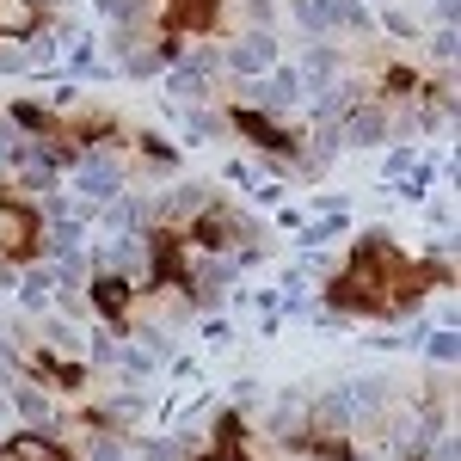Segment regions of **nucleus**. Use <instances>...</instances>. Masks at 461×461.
Masks as SVG:
<instances>
[{"mask_svg": "<svg viewBox=\"0 0 461 461\" xmlns=\"http://www.w3.org/2000/svg\"><path fill=\"white\" fill-rule=\"evenodd\" d=\"M302 99H308V93H314V86H326V80H332V74H339V50H332V43H320L314 37V50H308V56H302Z\"/></svg>", "mask_w": 461, "mask_h": 461, "instance_id": "obj_8", "label": "nucleus"}, {"mask_svg": "<svg viewBox=\"0 0 461 461\" xmlns=\"http://www.w3.org/2000/svg\"><path fill=\"white\" fill-rule=\"evenodd\" d=\"M388 136H393V123H388L382 105H351L345 117H339V142L345 148H382Z\"/></svg>", "mask_w": 461, "mask_h": 461, "instance_id": "obj_5", "label": "nucleus"}, {"mask_svg": "<svg viewBox=\"0 0 461 461\" xmlns=\"http://www.w3.org/2000/svg\"><path fill=\"white\" fill-rule=\"evenodd\" d=\"M234 271H240L234 258H203V265H197V295H203V302H221V289L234 284Z\"/></svg>", "mask_w": 461, "mask_h": 461, "instance_id": "obj_9", "label": "nucleus"}, {"mask_svg": "<svg viewBox=\"0 0 461 461\" xmlns=\"http://www.w3.org/2000/svg\"><path fill=\"white\" fill-rule=\"evenodd\" d=\"M388 173H393V178L412 173V148H393V154H388Z\"/></svg>", "mask_w": 461, "mask_h": 461, "instance_id": "obj_26", "label": "nucleus"}, {"mask_svg": "<svg viewBox=\"0 0 461 461\" xmlns=\"http://www.w3.org/2000/svg\"><path fill=\"white\" fill-rule=\"evenodd\" d=\"M19 154H25V136H19V130L0 117V160H19Z\"/></svg>", "mask_w": 461, "mask_h": 461, "instance_id": "obj_23", "label": "nucleus"}, {"mask_svg": "<svg viewBox=\"0 0 461 461\" xmlns=\"http://www.w3.org/2000/svg\"><path fill=\"white\" fill-rule=\"evenodd\" d=\"M37 6L32 0H0V37H32Z\"/></svg>", "mask_w": 461, "mask_h": 461, "instance_id": "obj_15", "label": "nucleus"}, {"mask_svg": "<svg viewBox=\"0 0 461 461\" xmlns=\"http://www.w3.org/2000/svg\"><path fill=\"white\" fill-rule=\"evenodd\" d=\"M382 393H388V382H375V375H357V382H345L351 412H382Z\"/></svg>", "mask_w": 461, "mask_h": 461, "instance_id": "obj_17", "label": "nucleus"}, {"mask_svg": "<svg viewBox=\"0 0 461 461\" xmlns=\"http://www.w3.org/2000/svg\"><path fill=\"white\" fill-rule=\"evenodd\" d=\"M308 111H314V123H339V117L351 111V93H345V86H314V93H308Z\"/></svg>", "mask_w": 461, "mask_h": 461, "instance_id": "obj_11", "label": "nucleus"}, {"mask_svg": "<svg viewBox=\"0 0 461 461\" xmlns=\"http://www.w3.org/2000/svg\"><path fill=\"white\" fill-rule=\"evenodd\" d=\"M203 203H210V191H203V185H178V191H167V203H160V210H167V215H197Z\"/></svg>", "mask_w": 461, "mask_h": 461, "instance_id": "obj_19", "label": "nucleus"}, {"mask_svg": "<svg viewBox=\"0 0 461 461\" xmlns=\"http://www.w3.org/2000/svg\"><path fill=\"white\" fill-rule=\"evenodd\" d=\"M99 265H105L111 277H148V247L136 234H117V240L99 252Z\"/></svg>", "mask_w": 461, "mask_h": 461, "instance_id": "obj_6", "label": "nucleus"}, {"mask_svg": "<svg viewBox=\"0 0 461 461\" xmlns=\"http://www.w3.org/2000/svg\"><path fill=\"white\" fill-rule=\"evenodd\" d=\"M314 419H320V425H351V400H345V388L326 393V400L314 406Z\"/></svg>", "mask_w": 461, "mask_h": 461, "instance_id": "obj_20", "label": "nucleus"}, {"mask_svg": "<svg viewBox=\"0 0 461 461\" xmlns=\"http://www.w3.org/2000/svg\"><path fill=\"white\" fill-rule=\"evenodd\" d=\"M456 13H461L456 0H430V19H437V25H456Z\"/></svg>", "mask_w": 461, "mask_h": 461, "instance_id": "obj_24", "label": "nucleus"}, {"mask_svg": "<svg viewBox=\"0 0 461 461\" xmlns=\"http://www.w3.org/2000/svg\"><path fill=\"white\" fill-rule=\"evenodd\" d=\"M247 99L258 111H289L302 105V74L289 68V62H277V68H265L258 80H247Z\"/></svg>", "mask_w": 461, "mask_h": 461, "instance_id": "obj_3", "label": "nucleus"}, {"mask_svg": "<svg viewBox=\"0 0 461 461\" xmlns=\"http://www.w3.org/2000/svg\"><path fill=\"white\" fill-rule=\"evenodd\" d=\"M50 289H56V271H50V265H37V271L19 277V302H25L32 314H43V308H50Z\"/></svg>", "mask_w": 461, "mask_h": 461, "instance_id": "obj_12", "label": "nucleus"}, {"mask_svg": "<svg viewBox=\"0 0 461 461\" xmlns=\"http://www.w3.org/2000/svg\"><path fill=\"white\" fill-rule=\"evenodd\" d=\"M19 68H32L25 56H13V50H0V74H19Z\"/></svg>", "mask_w": 461, "mask_h": 461, "instance_id": "obj_27", "label": "nucleus"}, {"mask_svg": "<svg viewBox=\"0 0 461 461\" xmlns=\"http://www.w3.org/2000/svg\"><path fill=\"white\" fill-rule=\"evenodd\" d=\"M167 99H173V111L203 105V99H210V74H197L191 62H173V74H167Z\"/></svg>", "mask_w": 461, "mask_h": 461, "instance_id": "obj_7", "label": "nucleus"}, {"mask_svg": "<svg viewBox=\"0 0 461 461\" xmlns=\"http://www.w3.org/2000/svg\"><path fill=\"white\" fill-rule=\"evenodd\" d=\"M0 289H13V265L6 258H0Z\"/></svg>", "mask_w": 461, "mask_h": 461, "instance_id": "obj_28", "label": "nucleus"}, {"mask_svg": "<svg viewBox=\"0 0 461 461\" xmlns=\"http://www.w3.org/2000/svg\"><path fill=\"white\" fill-rule=\"evenodd\" d=\"M93 461H130V456H123V443H111V437H105V443H93Z\"/></svg>", "mask_w": 461, "mask_h": 461, "instance_id": "obj_25", "label": "nucleus"}, {"mask_svg": "<svg viewBox=\"0 0 461 461\" xmlns=\"http://www.w3.org/2000/svg\"><path fill=\"white\" fill-rule=\"evenodd\" d=\"M382 25H388L393 37H406V43H412V37L425 32V25H419V19H412V13H400V6H388V13H382Z\"/></svg>", "mask_w": 461, "mask_h": 461, "instance_id": "obj_21", "label": "nucleus"}, {"mask_svg": "<svg viewBox=\"0 0 461 461\" xmlns=\"http://www.w3.org/2000/svg\"><path fill=\"white\" fill-rule=\"evenodd\" d=\"M13 412H19L25 425H50L56 406H50V393H43V388H13Z\"/></svg>", "mask_w": 461, "mask_h": 461, "instance_id": "obj_16", "label": "nucleus"}, {"mask_svg": "<svg viewBox=\"0 0 461 461\" xmlns=\"http://www.w3.org/2000/svg\"><path fill=\"white\" fill-rule=\"evenodd\" d=\"M247 6H252V0H247Z\"/></svg>", "mask_w": 461, "mask_h": 461, "instance_id": "obj_29", "label": "nucleus"}, {"mask_svg": "<svg viewBox=\"0 0 461 461\" xmlns=\"http://www.w3.org/2000/svg\"><path fill=\"white\" fill-rule=\"evenodd\" d=\"M74 191H80L86 203H111V197L123 191V167L111 160L105 148H80V160H74Z\"/></svg>", "mask_w": 461, "mask_h": 461, "instance_id": "obj_1", "label": "nucleus"}, {"mask_svg": "<svg viewBox=\"0 0 461 461\" xmlns=\"http://www.w3.org/2000/svg\"><path fill=\"white\" fill-rule=\"evenodd\" d=\"M142 215H148V203H136V197H123V191H117V197H111V210H105V228H111V234H136V228H142Z\"/></svg>", "mask_w": 461, "mask_h": 461, "instance_id": "obj_13", "label": "nucleus"}, {"mask_svg": "<svg viewBox=\"0 0 461 461\" xmlns=\"http://www.w3.org/2000/svg\"><path fill=\"white\" fill-rule=\"evenodd\" d=\"M221 62L240 74V80H258L265 68H277V62H284V56H277V32H258V25H252L247 37H234V43L221 50Z\"/></svg>", "mask_w": 461, "mask_h": 461, "instance_id": "obj_2", "label": "nucleus"}, {"mask_svg": "<svg viewBox=\"0 0 461 461\" xmlns=\"http://www.w3.org/2000/svg\"><path fill=\"white\" fill-rule=\"evenodd\" d=\"M99 13H105L111 25H130V32H142L148 13H154V0H99Z\"/></svg>", "mask_w": 461, "mask_h": 461, "instance_id": "obj_14", "label": "nucleus"}, {"mask_svg": "<svg viewBox=\"0 0 461 461\" xmlns=\"http://www.w3.org/2000/svg\"><path fill=\"white\" fill-rule=\"evenodd\" d=\"M430 62H443V68L456 62V25H443V32L430 37Z\"/></svg>", "mask_w": 461, "mask_h": 461, "instance_id": "obj_22", "label": "nucleus"}, {"mask_svg": "<svg viewBox=\"0 0 461 461\" xmlns=\"http://www.w3.org/2000/svg\"><path fill=\"white\" fill-rule=\"evenodd\" d=\"M32 252H37V215L13 197H0V258L13 265V258H32Z\"/></svg>", "mask_w": 461, "mask_h": 461, "instance_id": "obj_4", "label": "nucleus"}, {"mask_svg": "<svg viewBox=\"0 0 461 461\" xmlns=\"http://www.w3.org/2000/svg\"><path fill=\"white\" fill-rule=\"evenodd\" d=\"M419 351H425L430 363H456V351H461L456 326H437V332H419Z\"/></svg>", "mask_w": 461, "mask_h": 461, "instance_id": "obj_18", "label": "nucleus"}, {"mask_svg": "<svg viewBox=\"0 0 461 461\" xmlns=\"http://www.w3.org/2000/svg\"><path fill=\"white\" fill-rule=\"evenodd\" d=\"M0 461H68V456H62L50 437H32V430H19V437L6 443V456H0Z\"/></svg>", "mask_w": 461, "mask_h": 461, "instance_id": "obj_10", "label": "nucleus"}]
</instances>
